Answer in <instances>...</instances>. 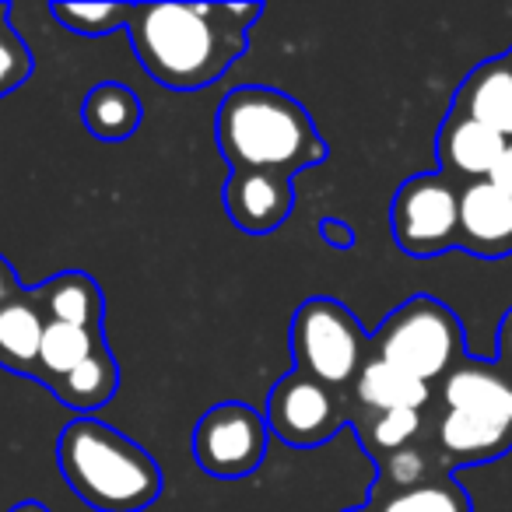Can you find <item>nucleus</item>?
<instances>
[{"label":"nucleus","mask_w":512,"mask_h":512,"mask_svg":"<svg viewBox=\"0 0 512 512\" xmlns=\"http://www.w3.org/2000/svg\"><path fill=\"white\" fill-rule=\"evenodd\" d=\"M260 4H144L127 25L141 67L172 92L214 85L246 53Z\"/></svg>","instance_id":"nucleus-1"},{"label":"nucleus","mask_w":512,"mask_h":512,"mask_svg":"<svg viewBox=\"0 0 512 512\" xmlns=\"http://www.w3.org/2000/svg\"><path fill=\"white\" fill-rule=\"evenodd\" d=\"M214 141L232 169H267L292 179L327 158V144L306 106L260 85L235 88L221 99Z\"/></svg>","instance_id":"nucleus-2"},{"label":"nucleus","mask_w":512,"mask_h":512,"mask_svg":"<svg viewBox=\"0 0 512 512\" xmlns=\"http://www.w3.org/2000/svg\"><path fill=\"white\" fill-rule=\"evenodd\" d=\"M57 463L67 488L95 512H144L162 495V470L148 449L99 418L60 432Z\"/></svg>","instance_id":"nucleus-3"},{"label":"nucleus","mask_w":512,"mask_h":512,"mask_svg":"<svg viewBox=\"0 0 512 512\" xmlns=\"http://www.w3.org/2000/svg\"><path fill=\"white\" fill-rule=\"evenodd\" d=\"M372 355L432 386L463 362V327L439 299L414 295L379 323L372 334Z\"/></svg>","instance_id":"nucleus-4"},{"label":"nucleus","mask_w":512,"mask_h":512,"mask_svg":"<svg viewBox=\"0 0 512 512\" xmlns=\"http://www.w3.org/2000/svg\"><path fill=\"white\" fill-rule=\"evenodd\" d=\"M372 355V334H365L344 302L316 295L295 309L292 320V358L295 372L316 383L341 390L355 383Z\"/></svg>","instance_id":"nucleus-5"},{"label":"nucleus","mask_w":512,"mask_h":512,"mask_svg":"<svg viewBox=\"0 0 512 512\" xmlns=\"http://www.w3.org/2000/svg\"><path fill=\"white\" fill-rule=\"evenodd\" d=\"M393 239L407 256H439L456 246L460 232V190L442 172L411 176L390 207Z\"/></svg>","instance_id":"nucleus-6"},{"label":"nucleus","mask_w":512,"mask_h":512,"mask_svg":"<svg viewBox=\"0 0 512 512\" xmlns=\"http://www.w3.org/2000/svg\"><path fill=\"white\" fill-rule=\"evenodd\" d=\"M267 442L271 428L264 414L239 400H225L204 411L193 428V460L218 481H239L264 463Z\"/></svg>","instance_id":"nucleus-7"},{"label":"nucleus","mask_w":512,"mask_h":512,"mask_svg":"<svg viewBox=\"0 0 512 512\" xmlns=\"http://www.w3.org/2000/svg\"><path fill=\"white\" fill-rule=\"evenodd\" d=\"M267 428L278 435L281 442L295 449H313L320 442L334 439L341 425L348 421L341 400L330 386L316 383V379L292 372L271 390L267 400Z\"/></svg>","instance_id":"nucleus-8"},{"label":"nucleus","mask_w":512,"mask_h":512,"mask_svg":"<svg viewBox=\"0 0 512 512\" xmlns=\"http://www.w3.org/2000/svg\"><path fill=\"white\" fill-rule=\"evenodd\" d=\"M295 207L292 176L267 169H232L225 183V211L246 235L278 232Z\"/></svg>","instance_id":"nucleus-9"},{"label":"nucleus","mask_w":512,"mask_h":512,"mask_svg":"<svg viewBox=\"0 0 512 512\" xmlns=\"http://www.w3.org/2000/svg\"><path fill=\"white\" fill-rule=\"evenodd\" d=\"M456 246L467 253L498 260L512 253V197H505L488 179H477L460 190V232Z\"/></svg>","instance_id":"nucleus-10"},{"label":"nucleus","mask_w":512,"mask_h":512,"mask_svg":"<svg viewBox=\"0 0 512 512\" xmlns=\"http://www.w3.org/2000/svg\"><path fill=\"white\" fill-rule=\"evenodd\" d=\"M442 404L446 411L474 414V418L512 428V376L498 362L463 358L442 379Z\"/></svg>","instance_id":"nucleus-11"},{"label":"nucleus","mask_w":512,"mask_h":512,"mask_svg":"<svg viewBox=\"0 0 512 512\" xmlns=\"http://www.w3.org/2000/svg\"><path fill=\"white\" fill-rule=\"evenodd\" d=\"M505 137H498L495 130H488L484 123L470 120V116L449 113L446 123L439 130V165L442 176L449 179H488L495 162L505 151Z\"/></svg>","instance_id":"nucleus-12"},{"label":"nucleus","mask_w":512,"mask_h":512,"mask_svg":"<svg viewBox=\"0 0 512 512\" xmlns=\"http://www.w3.org/2000/svg\"><path fill=\"white\" fill-rule=\"evenodd\" d=\"M46 313L36 292H22L0 309V365L18 376L36 379L39 351L46 337Z\"/></svg>","instance_id":"nucleus-13"},{"label":"nucleus","mask_w":512,"mask_h":512,"mask_svg":"<svg viewBox=\"0 0 512 512\" xmlns=\"http://www.w3.org/2000/svg\"><path fill=\"white\" fill-rule=\"evenodd\" d=\"M453 113L470 116L495 130L498 137L512 141V71L505 67V60L481 64L463 81L453 99Z\"/></svg>","instance_id":"nucleus-14"},{"label":"nucleus","mask_w":512,"mask_h":512,"mask_svg":"<svg viewBox=\"0 0 512 512\" xmlns=\"http://www.w3.org/2000/svg\"><path fill=\"white\" fill-rule=\"evenodd\" d=\"M351 393H355V400L369 414L425 411L428 400H432V386L376 355H369V362L362 365V372H358L355 383H351Z\"/></svg>","instance_id":"nucleus-15"},{"label":"nucleus","mask_w":512,"mask_h":512,"mask_svg":"<svg viewBox=\"0 0 512 512\" xmlns=\"http://www.w3.org/2000/svg\"><path fill=\"white\" fill-rule=\"evenodd\" d=\"M144 120V102L123 81H99L81 102V123L95 141L123 144L127 137L137 134Z\"/></svg>","instance_id":"nucleus-16"},{"label":"nucleus","mask_w":512,"mask_h":512,"mask_svg":"<svg viewBox=\"0 0 512 512\" xmlns=\"http://www.w3.org/2000/svg\"><path fill=\"white\" fill-rule=\"evenodd\" d=\"M43 306L50 323H71V327L102 330V316H106V299L102 288L95 285L92 274L85 271H64L50 278L43 288H32Z\"/></svg>","instance_id":"nucleus-17"},{"label":"nucleus","mask_w":512,"mask_h":512,"mask_svg":"<svg viewBox=\"0 0 512 512\" xmlns=\"http://www.w3.org/2000/svg\"><path fill=\"white\" fill-rule=\"evenodd\" d=\"M435 442L439 453L453 463H484L502 456L512 446V428L495 425V421L474 418V414L442 411L435 425Z\"/></svg>","instance_id":"nucleus-18"},{"label":"nucleus","mask_w":512,"mask_h":512,"mask_svg":"<svg viewBox=\"0 0 512 512\" xmlns=\"http://www.w3.org/2000/svg\"><path fill=\"white\" fill-rule=\"evenodd\" d=\"M50 390L60 404L78 411V418H88V411L109 404L116 397V390H120V365H116V355L109 351V344H102L92 358H85L64 379H57Z\"/></svg>","instance_id":"nucleus-19"},{"label":"nucleus","mask_w":512,"mask_h":512,"mask_svg":"<svg viewBox=\"0 0 512 512\" xmlns=\"http://www.w3.org/2000/svg\"><path fill=\"white\" fill-rule=\"evenodd\" d=\"M106 344L102 330L88 327H71V323H46L43 351H39V369L36 383H43L50 390L57 379H64L67 372L78 369L85 358H92L95 351Z\"/></svg>","instance_id":"nucleus-20"},{"label":"nucleus","mask_w":512,"mask_h":512,"mask_svg":"<svg viewBox=\"0 0 512 512\" xmlns=\"http://www.w3.org/2000/svg\"><path fill=\"white\" fill-rule=\"evenodd\" d=\"M372 512H474L467 491L449 477H432L425 484H414L404 491H390Z\"/></svg>","instance_id":"nucleus-21"},{"label":"nucleus","mask_w":512,"mask_h":512,"mask_svg":"<svg viewBox=\"0 0 512 512\" xmlns=\"http://www.w3.org/2000/svg\"><path fill=\"white\" fill-rule=\"evenodd\" d=\"M355 428H358V439L369 446V453L376 460H383V456L414 446V439L425 428V418H421V411H383V414H369V421H358Z\"/></svg>","instance_id":"nucleus-22"},{"label":"nucleus","mask_w":512,"mask_h":512,"mask_svg":"<svg viewBox=\"0 0 512 512\" xmlns=\"http://www.w3.org/2000/svg\"><path fill=\"white\" fill-rule=\"evenodd\" d=\"M50 15L74 36H109L130 25V4H50Z\"/></svg>","instance_id":"nucleus-23"},{"label":"nucleus","mask_w":512,"mask_h":512,"mask_svg":"<svg viewBox=\"0 0 512 512\" xmlns=\"http://www.w3.org/2000/svg\"><path fill=\"white\" fill-rule=\"evenodd\" d=\"M32 50L11 25V8L0 4V95H11L32 78Z\"/></svg>","instance_id":"nucleus-24"},{"label":"nucleus","mask_w":512,"mask_h":512,"mask_svg":"<svg viewBox=\"0 0 512 512\" xmlns=\"http://www.w3.org/2000/svg\"><path fill=\"white\" fill-rule=\"evenodd\" d=\"M379 467H383V484H393L397 491L432 481V477H428V456L421 453L418 446H407V449H400V453L383 456Z\"/></svg>","instance_id":"nucleus-25"},{"label":"nucleus","mask_w":512,"mask_h":512,"mask_svg":"<svg viewBox=\"0 0 512 512\" xmlns=\"http://www.w3.org/2000/svg\"><path fill=\"white\" fill-rule=\"evenodd\" d=\"M320 235L327 246L334 249H351L355 246V232H351V225H344L341 218H323L320 221Z\"/></svg>","instance_id":"nucleus-26"},{"label":"nucleus","mask_w":512,"mask_h":512,"mask_svg":"<svg viewBox=\"0 0 512 512\" xmlns=\"http://www.w3.org/2000/svg\"><path fill=\"white\" fill-rule=\"evenodd\" d=\"M488 183H491V186H498V190H502L505 197H512V141L505 144L502 158H498L495 169H491Z\"/></svg>","instance_id":"nucleus-27"},{"label":"nucleus","mask_w":512,"mask_h":512,"mask_svg":"<svg viewBox=\"0 0 512 512\" xmlns=\"http://www.w3.org/2000/svg\"><path fill=\"white\" fill-rule=\"evenodd\" d=\"M22 292H25V288H22V281H18L15 267H11L8 260L0 256V309L8 306V302L15 299V295H22Z\"/></svg>","instance_id":"nucleus-28"},{"label":"nucleus","mask_w":512,"mask_h":512,"mask_svg":"<svg viewBox=\"0 0 512 512\" xmlns=\"http://www.w3.org/2000/svg\"><path fill=\"white\" fill-rule=\"evenodd\" d=\"M498 365L512 376V309L498 323Z\"/></svg>","instance_id":"nucleus-29"},{"label":"nucleus","mask_w":512,"mask_h":512,"mask_svg":"<svg viewBox=\"0 0 512 512\" xmlns=\"http://www.w3.org/2000/svg\"><path fill=\"white\" fill-rule=\"evenodd\" d=\"M8 512H50L43 502H36V498H29V502H18L15 509H8Z\"/></svg>","instance_id":"nucleus-30"},{"label":"nucleus","mask_w":512,"mask_h":512,"mask_svg":"<svg viewBox=\"0 0 512 512\" xmlns=\"http://www.w3.org/2000/svg\"><path fill=\"white\" fill-rule=\"evenodd\" d=\"M502 60H505V67H509V71H512V50H509V53H505V57H502Z\"/></svg>","instance_id":"nucleus-31"},{"label":"nucleus","mask_w":512,"mask_h":512,"mask_svg":"<svg viewBox=\"0 0 512 512\" xmlns=\"http://www.w3.org/2000/svg\"><path fill=\"white\" fill-rule=\"evenodd\" d=\"M348 512H372V509H348Z\"/></svg>","instance_id":"nucleus-32"}]
</instances>
